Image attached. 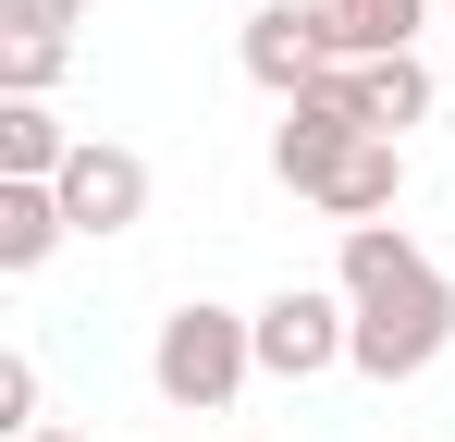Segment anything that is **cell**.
Masks as SVG:
<instances>
[{"mask_svg":"<svg viewBox=\"0 0 455 442\" xmlns=\"http://www.w3.org/2000/svg\"><path fill=\"white\" fill-rule=\"evenodd\" d=\"M332 283H345V307H357V344H345L357 381L394 393V381L443 368V344H455V283L431 271V246H419L406 221H345Z\"/></svg>","mask_w":455,"mask_h":442,"instance_id":"1","label":"cell"},{"mask_svg":"<svg viewBox=\"0 0 455 442\" xmlns=\"http://www.w3.org/2000/svg\"><path fill=\"white\" fill-rule=\"evenodd\" d=\"M246 320H259V381H320V368H345V344H357L345 283H283L271 307H246Z\"/></svg>","mask_w":455,"mask_h":442,"instance_id":"3","label":"cell"},{"mask_svg":"<svg viewBox=\"0 0 455 442\" xmlns=\"http://www.w3.org/2000/svg\"><path fill=\"white\" fill-rule=\"evenodd\" d=\"M25 442H86V430H62V418H50V430H25Z\"/></svg>","mask_w":455,"mask_h":442,"instance_id":"14","label":"cell"},{"mask_svg":"<svg viewBox=\"0 0 455 442\" xmlns=\"http://www.w3.org/2000/svg\"><path fill=\"white\" fill-rule=\"evenodd\" d=\"M394 197H406V136H357L345 160H332V185H320L307 209L345 233V221H394Z\"/></svg>","mask_w":455,"mask_h":442,"instance_id":"6","label":"cell"},{"mask_svg":"<svg viewBox=\"0 0 455 442\" xmlns=\"http://www.w3.org/2000/svg\"><path fill=\"white\" fill-rule=\"evenodd\" d=\"M234 62H246V86H271V99H307V86L332 74L320 0H259V12H246V37H234Z\"/></svg>","mask_w":455,"mask_h":442,"instance_id":"5","label":"cell"},{"mask_svg":"<svg viewBox=\"0 0 455 442\" xmlns=\"http://www.w3.org/2000/svg\"><path fill=\"white\" fill-rule=\"evenodd\" d=\"M320 37H332V62H394L431 37V0H320Z\"/></svg>","mask_w":455,"mask_h":442,"instance_id":"8","label":"cell"},{"mask_svg":"<svg viewBox=\"0 0 455 442\" xmlns=\"http://www.w3.org/2000/svg\"><path fill=\"white\" fill-rule=\"evenodd\" d=\"M345 99H357V123H370V136H406V123H431V111H443V86H431L419 50H394V62H345Z\"/></svg>","mask_w":455,"mask_h":442,"instance_id":"7","label":"cell"},{"mask_svg":"<svg viewBox=\"0 0 455 442\" xmlns=\"http://www.w3.org/2000/svg\"><path fill=\"white\" fill-rule=\"evenodd\" d=\"M246 381H259V320H246V307L185 295V307L148 332V393L172 406V418H222Z\"/></svg>","mask_w":455,"mask_h":442,"instance_id":"2","label":"cell"},{"mask_svg":"<svg viewBox=\"0 0 455 442\" xmlns=\"http://www.w3.org/2000/svg\"><path fill=\"white\" fill-rule=\"evenodd\" d=\"M62 221H75L86 246L136 233V221H148V160L124 136H75V160H62Z\"/></svg>","mask_w":455,"mask_h":442,"instance_id":"4","label":"cell"},{"mask_svg":"<svg viewBox=\"0 0 455 442\" xmlns=\"http://www.w3.org/2000/svg\"><path fill=\"white\" fill-rule=\"evenodd\" d=\"M0 430H50V406H37V357H0Z\"/></svg>","mask_w":455,"mask_h":442,"instance_id":"12","label":"cell"},{"mask_svg":"<svg viewBox=\"0 0 455 442\" xmlns=\"http://www.w3.org/2000/svg\"><path fill=\"white\" fill-rule=\"evenodd\" d=\"M0 12H62V25H75V0H0Z\"/></svg>","mask_w":455,"mask_h":442,"instance_id":"13","label":"cell"},{"mask_svg":"<svg viewBox=\"0 0 455 442\" xmlns=\"http://www.w3.org/2000/svg\"><path fill=\"white\" fill-rule=\"evenodd\" d=\"M62 233H75V221H62V185H0V283L50 271Z\"/></svg>","mask_w":455,"mask_h":442,"instance_id":"10","label":"cell"},{"mask_svg":"<svg viewBox=\"0 0 455 442\" xmlns=\"http://www.w3.org/2000/svg\"><path fill=\"white\" fill-rule=\"evenodd\" d=\"M62 160H75V136L50 99H0V185H62Z\"/></svg>","mask_w":455,"mask_h":442,"instance_id":"11","label":"cell"},{"mask_svg":"<svg viewBox=\"0 0 455 442\" xmlns=\"http://www.w3.org/2000/svg\"><path fill=\"white\" fill-rule=\"evenodd\" d=\"M75 62V25L62 12H0V99H50Z\"/></svg>","mask_w":455,"mask_h":442,"instance_id":"9","label":"cell"}]
</instances>
